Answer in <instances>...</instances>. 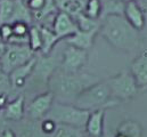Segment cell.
<instances>
[{"label":"cell","mask_w":147,"mask_h":137,"mask_svg":"<svg viewBox=\"0 0 147 137\" xmlns=\"http://www.w3.org/2000/svg\"><path fill=\"white\" fill-rule=\"evenodd\" d=\"M98 33L115 49L130 53L136 50L142 41L140 33L132 28L123 15H109L102 18Z\"/></svg>","instance_id":"6da1fadb"},{"label":"cell","mask_w":147,"mask_h":137,"mask_svg":"<svg viewBox=\"0 0 147 137\" xmlns=\"http://www.w3.org/2000/svg\"><path fill=\"white\" fill-rule=\"evenodd\" d=\"M15 22H24L28 24H31L33 22L32 13L29 9L25 0H15V7H14V13H13L10 24Z\"/></svg>","instance_id":"ac0fdd59"},{"label":"cell","mask_w":147,"mask_h":137,"mask_svg":"<svg viewBox=\"0 0 147 137\" xmlns=\"http://www.w3.org/2000/svg\"><path fill=\"white\" fill-rule=\"evenodd\" d=\"M87 61H88V50L67 45L62 53L59 68L69 73L80 72V70L86 65Z\"/></svg>","instance_id":"ba28073f"},{"label":"cell","mask_w":147,"mask_h":137,"mask_svg":"<svg viewBox=\"0 0 147 137\" xmlns=\"http://www.w3.org/2000/svg\"><path fill=\"white\" fill-rule=\"evenodd\" d=\"M102 10H103L102 0H87L84 2L83 13L92 20H99L102 17Z\"/></svg>","instance_id":"d4e9b609"},{"label":"cell","mask_w":147,"mask_h":137,"mask_svg":"<svg viewBox=\"0 0 147 137\" xmlns=\"http://www.w3.org/2000/svg\"><path fill=\"white\" fill-rule=\"evenodd\" d=\"M89 113V111L82 110L74 104L54 102L46 118H50L57 125H66L84 129Z\"/></svg>","instance_id":"5b68a950"},{"label":"cell","mask_w":147,"mask_h":137,"mask_svg":"<svg viewBox=\"0 0 147 137\" xmlns=\"http://www.w3.org/2000/svg\"><path fill=\"white\" fill-rule=\"evenodd\" d=\"M9 90H11L9 77L2 68H0V94H8Z\"/></svg>","instance_id":"f546056e"},{"label":"cell","mask_w":147,"mask_h":137,"mask_svg":"<svg viewBox=\"0 0 147 137\" xmlns=\"http://www.w3.org/2000/svg\"><path fill=\"white\" fill-rule=\"evenodd\" d=\"M103 10H102V17L109 16V15H123L125 2L121 0H102Z\"/></svg>","instance_id":"603a6c76"},{"label":"cell","mask_w":147,"mask_h":137,"mask_svg":"<svg viewBox=\"0 0 147 137\" xmlns=\"http://www.w3.org/2000/svg\"><path fill=\"white\" fill-rule=\"evenodd\" d=\"M74 21L78 26V30H80V31L99 30V26H100L99 20H92V18L88 17L84 13H81L76 17H74Z\"/></svg>","instance_id":"cb8c5ba5"},{"label":"cell","mask_w":147,"mask_h":137,"mask_svg":"<svg viewBox=\"0 0 147 137\" xmlns=\"http://www.w3.org/2000/svg\"><path fill=\"white\" fill-rule=\"evenodd\" d=\"M0 110H1V107H0Z\"/></svg>","instance_id":"74e56055"},{"label":"cell","mask_w":147,"mask_h":137,"mask_svg":"<svg viewBox=\"0 0 147 137\" xmlns=\"http://www.w3.org/2000/svg\"><path fill=\"white\" fill-rule=\"evenodd\" d=\"M121 1H123V2H130V1H135V2H140L142 0H121Z\"/></svg>","instance_id":"d590c367"},{"label":"cell","mask_w":147,"mask_h":137,"mask_svg":"<svg viewBox=\"0 0 147 137\" xmlns=\"http://www.w3.org/2000/svg\"><path fill=\"white\" fill-rule=\"evenodd\" d=\"M32 57H34V53L29 45L7 43L6 50L0 58V68L9 74L13 70L29 62Z\"/></svg>","instance_id":"52a82bcc"},{"label":"cell","mask_w":147,"mask_h":137,"mask_svg":"<svg viewBox=\"0 0 147 137\" xmlns=\"http://www.w3.org/2000/svg\"><path fill=\"white\" fill-rule=\"evenodd\" d=\"M29 9L31 10V13H37L39 12L46 3V0H25Z\"/></svg>","instance_id":"1f68e13d"},{"label":"cell","mask_w":147,"mask_h":137,"mask_svg":"<svg viewBox=\"0 0 147 137\" xmlns=\"http://www.w3.org/2000/svg\"><path fill=\"white\" fill-rule=\"evenodd\" d=\"M57 13H58V9L56 6V1L55 0H46L45 6L39 12L33 13L32 16H33V20H37L39 22H41L40 24H43L49 18L53 20Z\"/></svg>","instance_id":"ffe728a7"},{"label":"cell","mask_w":147,"mask_h":137,"mask_svg":"<svg viewBox=\"0 0 147 137\" xmlns=\"http://www.w3.org/2000/svg\"><path fill=\"white\" fill-rule=\"evenodd\" d=\"M123 17L129 22V24L132 28H135L139 32L145 28L146 24L145 10L143 9L142 5H139V2H135V1L125 2Z\"/></svg>","instance_id":"7c38bea8"},{"label":"cell","mask_w":147,"mask_h":137,"mask_svg":"<svg viewBox=\"0 0 147 137\" xmlns=\"http://www.w3.org/2000/svg\"><path fill=\"white\" fill-rule=\"evenodd\" d=\"M17 137H50L42 133L40 128V120H31L26 121L23 126H21Z\"/></svg>","instance_id":"44dd1931"},{"label":"cell","mask_w":147,"mask_h":137,"mask_svg":"<svg viewBox=\"0 0 147 137\" xmlns=\"http://www.w3.org/2000/svg\"><path fill=\"white\" fill-rule=\"evenodd\" d=\"M25 112V97L18 95L13 101L8 102L3 107V117L10 121H21L24 118Z\"/></svg>","instance_id":"2e32d148"},{"label":"cell","mask_w":147,"mask_h":137,"mask_svg":"<svg viewBox=\"0 0 147 137\" xmlns=\"http://www.w3.org/2000/svg\"><path fill=\"white\" fill-rule=\"evenodd\" d=\"M97 81H99L97 77L88 73H69L57 68L49 80L48 88L54 94L55 102L73 104L76 97L86 88Z\"/></svg>","instance_id":"7a4b0ae2"},{"label":"cell","mask_w":147,"mask_h":137,"mask_svg":"<svg viewBox=\"0 0 147 137\" xmlns=\"http://www.w3.org/2000/svg\"><path fill=\"white\" fill-rule=\"evenodd\" d=\"M55 102L54 94L50 90L37 95L28 105V117L31 120H41L46 118Z\"/></svg>","instance_id":"9c48e42d"},{"label":"cell","mask_w":147,"mask_h":137,"mask_svg":"<svg viewBox=\"0 0 147 137\" xmlns=\"http://www.w3.org/2000/svg\"><path fill=\"white\" fill-rule=\"evenodd\" d=\"M142 132L139 122L135 120H125L120 123L116 134L123 137H142Z\"/></svg>","instance_id":"7402d4cb"},{"label":"cell","mask_w":147,"mask_h":137,"mask_svg":"<svg viewBox=\"0 0 147 137\" xmlns=\"http://www.w3.org/2000/svg\"><path fill=\"white\" fill-rule=\"evenodd\" d=\"M130 73L136 80L139 89L147 87V49L143 50L131 63Z\"/></svg>","instance_id":"5bb4252c"},{"label":"cell","mask_w":147,"mask_h":137,"mask_svg":"<svg viewBox=\"0 0 147 137\" xmlns=\"http://www.w3.org/2000/svg\"><path fill=\"white\" fill-rule=\"evenodd\" d=\"M51 29L55 32V34L58 37L59 40L66 39L78 31V26L75 24L73 17L62 12H58L56 16L54 17Z\"/></svg>","instance_id":"30bf717a"},{"label":"cell","mask_w":147,"mask_h":137,"mask_svg":"<svg viewBox=\"0 0 147 137\" xmlns=\"http://www.w3.org/2000/svg\"><path fill=\"white\" fill-rule=\"evenodd\" d=\"M40 32H41V40H42V47H41V55H49L54 47L57 45V42L59 41L58 37L55 34L53 31V29L50 26H46V25H40Z\"/></svg>","instance_id":"e0dca14e"},{"label":"cell","mask_w":147,"mask_h":137,"mask_svg":"<svg viewBox=\"0 0 147 137\" xmlns=\"http://www.w3.org/2000/svg\"><path fill=\"white\" fill-rule=\"evenodd\" d=\"M11 37H13V25L9 23L0 24V41L7 43Z\"/></svg>","instance_id":"4dcf8cb0"},{"label":"cell","mask_w":147,"mask_h":137,"mask_svg":"<svg viewBox=\"0 0 147 137\" xmlns=\"http://www.w3.org/2000/svg\"><path fill=\"white\" fill-rule=\"evenodd\" d=\"M97 34H98V30H94V31H80V30H78L71 37L66 38L65 42H66V45H71V46H74L76 48L89 50L94 46V41H95V38Z\"/></svg>","instance_id":"9a60e30c"},{"label":"cell","mask_w":147,"mask_h":137,"mask_svg":"<svg viewBox=\"0 0 147 137\" xmlns=\"http://www.w3.org/2000/svg\"><path fill=\"white\" fill-rule=\"evenodd\" d=\"M29 47L31 48V50L36 54L37 52L41 50L42 47V40H41V32H40V26L39 25H31L29 29Z\"/></svg>","instance_id":"484cf974"},{"label":"cell","mask_w":147,"mask_h":137,"mask_svg":"<svg viewBox=\"0 0 147 137\" xmlns=\"http://www.w3.org/2000/svg\"><path fill=\"white\" fill-rule=\"evenodd\" d=\"M105 112L106 109H98L89 113L84 126V132L88 137H103Z\"/></svg>","instance_id":"4fadbf2b"},{"label":"cell","mask_w":147,"mask_h":137,"mask_svg":"<svg viewBox=\"0 0 147 137\" xmlns=\"http://www.w3.org/2000/svg\"><path fill=\"white\" fill-rule=\"evenodd\" d=\"M106 81L110 87L112 98L117 102L134 98L139 90V87L137 86L130 71H123Z\"/></svg>","instance_id":"8992f818"},{"label":"cell","mask_w":147,"mask_h":137,"mask_svg":"<svg viewBox=\"0 0 147 137\" xmlns=\"http://www.w3.org/2000/svg\"><path fill=\"white\" fill-rule=\"evenodd\" d=\"M40 128H41L43 134L53 137L54 133L56 132L57 123L54 120H51L50 118H43V119L40 120Z\"/></svg>","instance_id":"f1b7e54d"},{"label":"cell","mask_w":147,"mask_h":137,"mask_svg":"<svg viewBox=\"0 0 147 137\" xmlns=\"http://www.w3.org/2000/svg\"><path fill=\"white\" fill-rule=\"evenodd\" d=\"M6 47H7V43L0 41V58H1V56L3 55V53H5V50H6Z\"/></svg>","instance_id":"836d02e7"},{"label":"cell","mask_w":147,"mask_h":137,"mask_svg":"<svg viewBox=\"0 0 147 137\" xmlns=\"http://www.w3.org/2000/svg\"><path fill=\"white\" fill-rule=\"evenodd\" d=\"M140 2L143 3V6H142V7H143V9L145 10V13H147V0H142Z\"/></svg>","instance_id":"e575fe53"},{"label":"cell","mask_w":147,"mask_h":137,"mask_svg":"<svg viewBox=\"0 0 147 137\" xmlns=\"http://www.w3.org/2000/svg\"><path fill=\"white\" fill-rule=\"evenodd\" d=\"M15 0H0V24L9 23L13 17Z\"/></svg>","instance_id":"4316f807"},{"label":"cell","mask_w":147,"mask_h":137,"mask_svg":"<svg viewBox=\"0 0 147 137\" xmlns=\"http://www.w3.org/2000/svg\"><path fill=\"white\" fill-rule=\"evenodd\" d=\"M37 57H32L29 62H26L25 64L16 68L15 70H13L8 77H9V81H10V87L11 90H20L23 89L26 86V82L32 73V70L34 68Z\"/></svg>","instance_id":"8fae6325"},{"label":"cell","mask_w":147,"mask_h":137,"mask_svg":"<svg viewBox=\"0 0 147 137\" xmlns=\"http://www.w3.org/2000/svg\"><path fill=\"white\" fill-rule=\"evenodd\" d=\"M75 106L86 110L95 111L98 109H107L117 105L119 102L112 98L107 81H97L96 83L86 88L73 103Z\"/></svg>","instance_id":"3957f363"},{"label":"cell","mask_w":147,"mask_h":137,"mask_svg":"<svg viewBox=\"0 0 147 137\" xmlns=\"http://www.w3.org/2000/svg\"><path fill=\"white\" fill-rule=\"evenodd\" d=\"M61 56L58 55H41L37 57L34 68L26 82L25 87H29L32 92L43 90L45 87H48L51 75L59 68Z\"/></svg>","instance_id":"277c9868"},{"label":"cell","mask_w":147,"mask_h":137,"mask_svg":"<svg viewBox=\"0 0 147 137\" xmlns=\"http://www.w3.org/2000/svg\"><path fill=\"white\" fill-rule=\"evenodd\" d=\"M58 12L65 13L71 17H76L79 14L83 13L84 1L83 0H55Z\"/></svg>","instance_id":"d6986e66"},{"label":"cell","mask_w":147,"mask_h":137,"mask_svg":"<svg viewBox=\"0 0 147 137\" xmlns=\"http://www.w3.org/2000/svg\"><path fill=\"white\" fill-rule=\"evenodd\" d=\"M53 137H86L82 133V129L66 126V125H57L56 132L54 133Z\"/></svg>","instance_id":"83f0119b"},{"label":"cell","mask_w":147,"mask_h":137,"mask_svg":"<svg viewBox=\"0 0 147 137\" xmlns=\"http://www.w3.org/2000/svg\"><path fill=\"white\" fill-rule=\"evenodd\" d=\"M0 137H17V136H16V134L11 129H5Z\"/></svg>","instance_id":"d6a6232c"},{"label":"cell","mask_w":147,"mask_h":137,"mask_svg":"<svg viewBox=\"0 0 147 137\" xmlns=\"http://www.w3.org/2000/svg\"><path fill=\"white\" fill-rule=\"evenodd\" d=\"M83 1H84V2H86V1H87V0H83Z\"/></svg>","instance_id":"8d00e7d4"}]
</instances>
